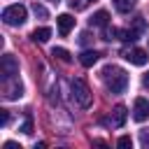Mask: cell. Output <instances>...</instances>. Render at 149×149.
Returning <instances> with one entry per match:
<instances>
[{
  "label": "cell",
  "instance_id": "6da1fadb",
  "mask_svg": "<svg viewBox=\"0 0 149 149\" xmlns=\"http://www.w3.org/2000/svg\"><path fill=\"white\" fill-rule=\"evenodd\" d=\"M102 79H105V86L112 91V93H123L126 86H128V74L126 70L116 68V65H107L102 70Z\"/></svg>",
  "mask_w": 149,
  "mask_h": 149
},
{
  "label": "cell",
  "instance_id": "e0dca14e",
  "mask_svg": "<svg viewBox=\"0 0 149 149\" xmlns=\"http://www.w3.org/2000/svg\"><path fill=\"white\" fill-rule=\"evenodd\" d=\"M21 133H26V135H30V133H33V119H30V116L21 123Z\"/></svg>",
  "mask_w": 149,
  "mask_h": 149
},
{
  "label": "cell",
  "instance_id": "7402d4cb",
  "mask_svg": "<svg viewBox=\"0 0 149 149\" xmlns=\"http://www.w3.org/2000/svg\"><path fill=\"white\" fill-rule=\"evenodd\" d=\"M9 121V114H7V109H2V126Z\"/></svg>",
  "mask_w": 149,
  "mask_h": 149
},
{
  "label": "cell",
  "instance_id": "4fadbf2b",
  "mask_svg": "<svg viewBox=\"0 0 149 149\" xmlns=\"http://www.w3.org/2000/svg\"><path fill=\"white\" fill-rule=\"evenodd\" d=\"M51 56H56V58H58V61H63V63H70V61H72V58H70V51H68V49H63V47H54Z\"/></svg>",
  "mask_w": 149,
  "mask_h": 149
},
{
  "label": "cell",
  "instance_id": "30bf717a",
  "mask_svg": "<svg viewBox=\"0 0 149 149\" xmlns=\"http://www.w3.org/2000/svg\"><path fill=\"white\" fill-rule=\"evenodd\" d=\"M126 116H128V109H126L123 105H116L114 112H112V126H114V128H121V126L126 123Z\"/></svg>",
  "mask_w": 149,
  "mask_h": 149
},
{
  "label": "cell",
  "instance_id": "ac0fdd59",
  "mask_svg": "<svg viewBox=\"0 0 149 149\" xmlns=\"http://www.w3.org/2000/svg\"><path fill=\"white\" fill-rule=\"evenodd\" d=\"M33 12H35V16H40V19H47V9H44L42 5L35 2V5H33Z\"/></svg>",
  "mask_w": 149,
  "mask_h": 149
},
{
  "label": "cell",
  "instance_id": "52a82bcc",
  "mask_svg": "<svg viewBox=\"0 0 149 149\" xmlns=\"http://www.w3.org/2000/svg\"><path fill=\"white\" fill-rule=\"evenodd\" d=\"M133 119L135 121L149 119V100H144V98H137L135 100V105H133Z\"/></svg>",
  "mask_w": 149,
  "mask_h": 149
},
{
  "label": "cell",
  "instance_id": "9c48e42d",
  "mask_svg": "<svg viewBox=\"0 0 149 149\" xmlns=\"http://www.w3.org/2000/svg\"><path fill=\"white\" fill-rule=\"evenodd\" d=\"M98 58H100V54H98L95 49H86V51H81V56H79V63H81L84 68H93V65L98 63Z\"/></svg>",
  "mask_w": 149,
  "mask_h": 149
},
{
  "label": "cell",
  "instance_id": "ffe728a7",
  "mask_svg": "<svg viewBox=\"0 0 149 149\" xmlns=\"http://www.w3.org/2000/svg\"><path fill=\"white\" fill-rule=\"evenodd\" d=\"M140 142H142V147H149V133H147V130H142V135H140Z\"/></svg>",
  "mask_w": 149,
  "mask_h": 149
},
{
  "label": "cell",
  "instance_id": "7a4b0ae2",
  "mask_svg": "<svg viewBox=\"0 0 149 149\" xmlns=\"http://www.w3.org/2000/svg\"><path fill=\"white\" fill-rule=\"evenodd\" d=\"M26 19H28V12L23 5H9L2 9V21L7 26H23Z\"/></svg>",
  "mask_w": 149,
  "mask_h": 149
},
{
  "label": "cell",
  "instance_id": "5bb4252c",
  "mask_svg": "<svg viewBox=\"0 0 149 149\" xmlns=\"http://www.w3.org/2000/svg\"><path fill=\"white\" fill-rule=\"evenodd\" d=\"M114 7H116V12H130L133 7H135V0H114Z\"/></svg>",
  "mask_w": 149,
  "mask_h": 149
},
{
  "label": "cell",
  "instance_id": "d6986e66",
  "mask_svg": "<svg viewBox=\"0 0 149 149\" xmlns=\"http://www.w3.org/2000/svg\"><path fill=\"white\" fill-rule=\"evenodd\" d=\"M116 144H119V147H133V140H130V135H121V137L116 140Z\"/></svg>",
  "mask_w": 149,
  "mask_h": 149
},
{
  "label": "cell",
  "instance_id": "ba28073f",
  "mask_svg": "<svg viewBox=\"0 0 149 149\" xmlns=\"http://www.w3.org/2000/svg\"><path fill=\"white\" fill-rule=\"evenodd\" d=\"M56 23H58V33H61V35H68V33L74 28V16H70V14H58V16H56Z\"/></svg>",
  "mask_w": 149,
  "mask_h": 149
},
{
  "label": "cell",
  "instance_id": "7c38bea8",
  "mask_svg": "<svg viewBox=\"0 0 149 149\" xmlns=\"http://www.w3.org/2000/svg\"><path fill=\"white\" fill-rule=\"evenodd\" d=\"M30 37H33L35 42L44 44V42H49V37H51V28H47V26H42V28H35Z\"/></svg>",
  "mask_w": 149,
  "mask_h": 149
},
{
  "label": "cell",
  "instance_id": "277c9868",
  "mask_svg": "<svg viewBox=\"0 0 149 149\" xmlns=\"http://www.w3.org/2000/svg\"><path fill=\"white\" fill-rule=\"evenodd\" d=\"M0 74H2V81L7 79H14L19 74V61L12 56V54H5L0 58Z\"/></svg>",
  "mask_w": 149,
  "mask_h": 149
},
{
  "label": "cell",
  "instance_id": "3957f363",
  "mask_svg": "<svg viewBox=\"0 0 149 149\" xmlns=\"http://www.w3.org/2000/svg\"><path fill=\"white\" fill-rule=\"evenodd\" d=\"M72 100L79 107H88L91 105V88L86 86L84 79H72Z\"/></svg>",
  "mask_w": 149,
  "mask_h": 149
},
{
  "label": "cell",
  "instance_id": "cb8c5ba5",
  "mask_svg": "<svg viewBox=\"0 0 149 149\" xmlns=\"http://www.w3.org/2000/svg\"><path fill=\"white\" fill-rule=\"evenodd\" d=\"M51 2H58V0H51Z\"/></svg>",
  "mask_w": 149,
  "mask_h": 149
},
{
  "label": "cell",
  "instance_id": "8fae6325",
  "mask_svg": "<svg viewBox=\"0 0 149 149\" xmlns=\"http://www.w3.org/2000/svg\"><path fill=\"white\" fill-rule=\"evenodd\" d=\"M107 23H109V14H107L105 9H98V12L91 16V26H98V28H107Z\"/></svg>",
  "mask_w": 149,
  "mask_h": 149
},
{
  "label": "cell",
  "instance_id": "8992f818",
  "mask_svg": "<svg viewBox=\"0 0 149 149\" xmlns=\"http://www.w3.org/2000/svg\"><path fill=\"white\" fill-rule=\"evenodd\" d=\"M23 95V86H21V81L14 77V79H7L5 81V98L7 100H19Z\"/></svg>",
  "mask_w": 149,
  "mask_h": 149
},
{
  "label": "cell",
  "instance_id": "2e32d148",
  "mask_svg": "<svg viewBox=\"0 0 149 149\" xmlns=\"http://www.w3.org/2000/svg\"><path fill=\"white\" fill-rule=\"evenodd\" d=\"M144 28H147V23H144V19H135V23H133V30L140 35V33H144Z\"/></svg>",
  "mask_w": 149,
  "mask_h": 149
},
{
  "label": "cell",
  "instance_id": "5b68a950",
  "mask_svg": "<svg viewBox=\"0 0 149 149\" xmlns=\"http://www.w3.org/2000/svg\"><path fill=\"white\" fill-rule=\"evenodd\" d=\"M121 56H123L128 63H133V65H147V61H149L147 51H144V49H137V47H128V49H123Z\"/></svg>",
  "mask_w": 149,
  "mask_h": 149
},
{
  "label": "cell",
  "instance_id": "44dd1931",
  "mask_svg": "<svg viewBox=\"0 0 149 149\" xmlns=\"http://www.w3.org/2000/svg\"><path fill=\"white\" fill-rule=\"evenodd\" d=\"M2 147H5V149H21V144H16V142H5Z\"/></svg>",
  "mask_w": 149,
  "mask_h": 149
},
{
  "label": "cell",
  "instance_id": "9a60e30c",
  "mask_svg": "<svg viewBox=\"0 0 149 149\" xmlns=\"http://www.w3.org/2000/svg\"><path fill=\"white\" fill-rule=\"evenodd\" d=\"M91 2H95V0H70V7L72 9H86Z\"/></svg>",
  "mask_w": 149,
  "mask_h": 149
},
{
  "label": "cell",
  "instance_id": "603a6c76",
  "mask_svg": "<svg viewBox=\"0 0 149 149\" xmlns=\"http://www.w3.org/2000/svg\"><path fill=\"white\" fill-rule=\"evenodd\" d=\"M142 84H144V86H147V88H149V72H147V74H144V77H142Z\"/></svg>",
  "mask_w": 149,
  "mask_h": 149
}]
</instances>
